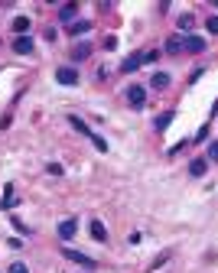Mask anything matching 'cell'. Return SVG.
Listing matches in <instances>:
<instances>
[{
    "label": "cell",
    "instance_id": "cell-1",
    "mask_svg": "<svg viewBox=\"0 0 218 273\" xmlns=\"http://www.w3.org/2000/svg\"><path fill=\"white\" fill-rule=\"evenodd\" d=\"M62 254L69 257L72 263H78V267H85V270H94V267H98V260H91V257H88V254H81V250H72V247H65Z\"/></svg>",
    "mask_w": 218,
    "mask_h": 273
},
{
    "label": "cell",
    "instance_id": "cell-2",
    "mask_svg": "<svg viewBox=\"0 0 218 273\" xmlns=\"http://www.w3.org/2000/svg\"><path fill=\"white\" fill-rule=\"evenodd\" d=\"M56 81H59V85H78V72L65 65V68H59V72H56Z\"/></svg>",
    "mask_w": 218,
    "mask_h": 273
},
{
    "label": "cell",
    "instance_id": "cell-3",
    "mask_svg": "<svg viewBox=\"0 0 218 273\" xmlns=\"http://www.w3.org/2000/svg\"><path fill=\"white\" fill-rule=\"evenodd\" d=\"M140 65H144V52H134L131 59H124V62H121V72H127V75H131V72H137Z\"/></svg>",
    "mask_w": 218,
    "mask_h": 273
},
{
    "label": "cell",
    "instance_id": "cell-4",
    "mask_svg": "<svg viewBox=\"0 0 218 273\" xmlns=\"http://www.w3.org/2000/svg\"><path fill=\"white\" fill-rule=\"evenodd\" d=\"M205 49V39L202 36H186L182 39V52H202Z\"/></svg>",
    "mask_w": 218,
    "mask_h": 273
},
{
    "label": "cell",
    "instance_id": "cell-5",
    "mask_svg": "<svg viewBox=\"0 0 218 273\" xmlns=\"http://www.w3.org/2000/svg\"><path fill=\"white\" fill-rule=\"evenodd\" d=\"M127 101H131L134 107H140V104L147 101V91H144L140 85H131V91H127Z\"/></svg>",
    "mask_w": 218,
    "mask_h": 273
},
{
    "label": "cell",
    "instance_id": "cell-6",
    "mask_svg": "<svg viewBox=\"0 0 218 273\" xmlns=\"http://www.w3.org/2000/svg\"><path fill=\"white\" fill-rule=\"evenodd\" d=\"M75 231H78V218H65L59 224V237H75Z\"/></svg>",
    "mask_w": 218,
    "mask_h": 273
},
{
    "label": "cell",
    "instance_id": "cell-7",
    "mask_svg": "<svg viewBox=\"0 0 218 273\" xmlns=\"http://www.w3.org/2000/svg\"><path fill=\"white\" fill-rule=\"evenodd\" d=\"M13 52H20V56H30V52H33V39H30V36H17Z\"/></svg>",
    "mask_w": 218,
    "mask_h": 273
},
{
    "label": "cell",
    "instance_id": "cell-8",
    "mask_svg": "<svg viewBox=\"0 0 218 273\" xmlns=\"http://www.w3.org/2000/svg\"><path fill=\"white\" fill-rule=\"evenodd\" d=\"M88 56H91V49H88V43H78V46H75V49L69 52V59H72V62H85Z\"/></svg>",
    "mask_w": 218,
    "mask_h": 273
},
{
    "label": "cell",
    "instance_id": "cell-9",
    "mask_svg": "<svg viewBox=\"0 0 218 273\" xmlns=\"http://www.w3.org/2000/svg\"><path fill=\"white\" fill-rule=\"evenodd\" d=\"M88 30H91V23H88V20H78V23H72V26H69V36L78 39V36H85Z\"/></svg>",
    "mask_w": 218,
    "mask_h": 273
},
{
    "label": "cell",
    "instance_id": "cell-10",
    "mask_svg": "<svg viewBox=\"0 0 218 273\" xmlns=\"http://www.w3.org/2000/svg\"><path fill=\"white\" fill-rule=\"evenodd\" d=\"M91 237H94V241H101V244H104V241H107V228H104L101 221H91Z\"/></svg>",
    "mask_w": 218,
    "mask_h": 273
},
{
    "label": "cell",
    "instance_id": "cell-11",
    "mask_svg": "<svg viewBox=\"0 0 218 273\" xmlns=\"http://www.w3.org/2000/svg\"><path fill=\"white\" fill-rule=\"evenodd\" d=\"M69 124H72V127H75V130H78L81 136H88V140H91V136H94V133H91V130H88V127H85V120H78V117H69Z\"/></svg>",
    "mask_w": 218,
    "mask_h": 273
},
{
    "label": "cell",
    "instance_id": "cell-12",
    "mask_svg": "<svg viewBox=\"0 0 218 273\" xmlns=\"http://www.w3.org/2000/svg\"><path fill=\"white\" fill-rule=\"evenodd\" d=\"M173 117H176V114H173V111H166V114H160V117H156V130H166V127H169V124H173Z\"/></svg>",
    "mask_w": 218,
    "mask_h": 273
},
{
    "label": "cell",
    "instance_id": "cell-13",
    "mask_svg": "<svg viewBox=\"0 0 218 273\" xmlns=\"http://www.w3.org/2000/svg\"><path fill=\"white\" fill-rule=\"evenodd\" d=\"M205 166H208L205 160H192V163H189V176H202V173H205Z\"/></svg>",
    "mask_w": 218,
    "mask_h": 273
},
{
    "label": "cell",
    "instance_id": "cell-14",
    "mask_svg": "<svg viewBox=\"0 0 218 273\" xmlns=\"http://www.w3.org/2000/svg\"><path fill=\"white\" fill-rule=\"evenodd\" d=\"M150 85H153V88H166L169 85V75L166 72H156L153 78H150Z\"/></svg>",
    "mask_w": 218,
    "mask_h": 273
},
{
    "label": "cell",
    "instance_id": "cell-15",
    "mask_svg": "<svg viewBox=\"0 0 218 273\" xmlns=\"http://www.w3.org/2000/svg\"><path fill=\"white\" fill-rule=\"evenodd\" d=\"M75 10H78L75 4H62V7H59V17H62V20H72V17H75Z\"/></svg>",
    "mask_w": 218,
    "mask_h": 273
},
{
    "label": "cell",
    "instance_id": "cell-16",
    "mask_svg": "<svg viewBox=\"0 0 218 273\" xmlns=\"http://www.w3.org/2000/svg\"><path fill=\"white\" fill-rule=\"evenodd\" d=\"M13 30H17L20 36H23V33L30 30V20H26V17H17V20H13Z\"/></svg>",
    "mask_w": 218,
    "mask_h": 273
},
{
    "label": "cell",
    "instance_id": "cell-17",
    "mask_svg": "<svg viewBox=\"0 0 218 273\" xmlns=\"http://www.w3.org/2000/svg\"><path fill=\"white\" fill-rule=\"evenodd\" d=\"M205 30L212 33V36H218V17H208L205 20Z\"/></svg>",
    "mask_w": 218,
    "mask_h": 273
},
{
    "label": "cell",
    "instance_id": "cell-18",
    "mask_svg": "<svg viewBox=\"0 0 218 273\" xmlns=\"http://www.w3.org/2000/svg\"><path fill=\"white\" fill-rule=\"evenodd\" d=\"M166 49H169V52H179V49H182V39H179V36H173V39L166 43Z\"/></svg>",
    "mask_w": 218,
    "mask_h": 273
},
{
    "label": "cell",
    "instance_id": "cell-19",
    "mask_svg": "<svg viewBox=\"0 0 218 273\" xmlns=\"http://www.w3.org/2000/svg\"><path fill=\"white\" fill-rule=\"evenodd\" d=\"M189 26H192V17H189V13H182V17H179V30H189Z\"/></svg>",
    "mask_w": 218,
    "mask_h": 273
},
{
    "label": "cell",
    "instance_id": "cell-20",
    "mask_svg": "<svg viewBox=\"0 0 218 273\" xmlns=\"http://www.w3.org/2000/svg\"><path fill=\"white\" fill-rule=\"evenodd\" d=\"M91 143H94V147H98V150H101V153H104V150H107V143H104V140H101V136H98V133H94V136H91Z\"/></svg>",
    "mask_w": 218,
    "mask_h": 273
},
{
    "label": "cell",
    "instance_id": "cell-21",
    "mask_svg": "<svg viewBox=\"0 0 218 273\" xmlns=\"http://www.w3.org/2000/svg\"><path fill=\"white\" fill-rule=\"evenodd\" d=\"M10 273H30V270H26V263H10Z\"/></svg>",
    "mask_w": 218,
    "mask_h": 273
},
{
    "label": "cell",
    "instance_id": "cell-22",
    "mask_svg": "<svg viewBox=\"0 0 218 273\" xmlns=\"http://www.w3.org/2000/svg\"><path fill=\"white\" fill-rule=\"evenodd\" d=\"M208 156H212V160H218V140L212 143V147H208Z\"/></svg>",
    "mask_w": 218,
    "mask_h": 273
}]
</instances>
